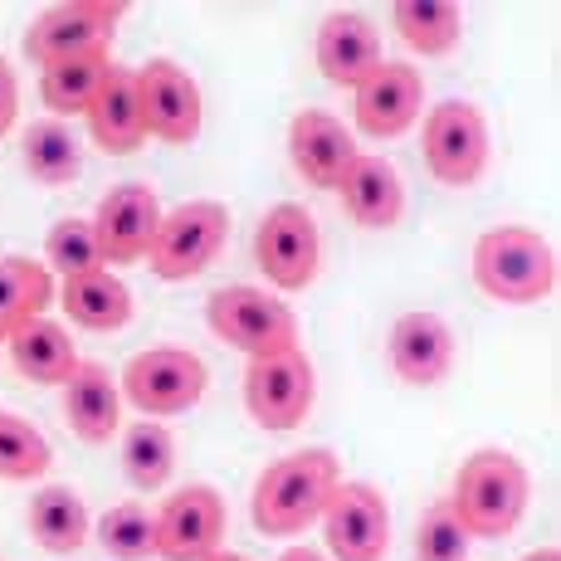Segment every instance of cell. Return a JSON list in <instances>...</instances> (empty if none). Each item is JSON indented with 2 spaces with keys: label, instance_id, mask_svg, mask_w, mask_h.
<instances>
[{
  "label": "cell",
  "instance_id": "6da1fadb",
  "mask_svg": "<svg viewBox=\"0 0 561 561\" xmlns=\"http://www.w3.org/2000/svg\"><path fill=\"white\" fill-rule=\"evenodd\" d=\"M342 483V463L328 449H298L274 459L254 483L250 517L264 537H298L312 523H322L332 489Z\"/></svg>",
  "mask_w": 561,
  "mask_h": 561
},
{
  "label": "cell",
  "instance_id": "7a4b0ae2",
  "mask_svg": "<svg viewBox=\"0 0 561 561\" xmlns=\"http://www.w3.org/2000/svg\"><path fill=\"white\" fill-rule=\"evenodd\" d=\"M527 499H533V473H527L523 459L508 455V449H473L455 473L449 508H455L469 537L503 542L523 523Z\"/></svg>",
  "mask_w": 561,
  "mask_h": 561
},
{
  "label": "cell",
  "instance_id": "3957f363",
  "mask_svg": "<svg viewBox=\"0 0 561 561\" xmlns=\"http://www.w3.org/2000/svg\"><path fill=\"white\" fill-rule=\"evenodd\" d=\"M473 284L493 304H547L557 288V250L527 225H493L473 240Z\"/></svg>",
  "mask_w": 561,
  "mask_h": 561
},
{
  "label": "cell",
  "instance_id": "277c9868",
  "mask_svg": "<svg viewBox=\"0 0 561 561\" xmlns=\"http://www.w3.org/2000/svg\"><path fill=\"white\" fill-rule=\"evenodd\" d=\"M205 322L225 347L244 352V357H278V352L298 347V312L284 298L264 294L254 284H230L215 288L205 298Z\"/></svg>",
  "mask_w": 561,
  "mask_h": 561
},
{
  "label": "cell",
  "instance_id": "5b68a950",
  "mask_svg": "<svg viewBox=\"0 0 561 561\" xmlns=\"http://www.w3.org/2000/svg\"><path fill=\"white\" fill-rule=\"evenodd\" d=\"M230 240V205L225 201H181L176 210H161L157 240L147 250V268L161 284H186L201 278L220 259Z\"/></svg>",
  "mask_w": 561,
  "mask_h": 561
},
{
  "label": "cell",
  "instance_id": "8992f818",
  "mask_svg": "<svg viewBox=\"0 0 561 561\" xmlns=\"http://www.w3.org/2000/svg\"><path fill=\"white\" fill-rule=\"evenodd\" d=\"M420 152L439 186H473L489 171V117L469 99H445L425 113L420 127Z\"/></svg>",
  "mask_w": 561,
  "mask_h": 561
},
{
  "label": "cell",
  "instance_id": "52a82bcc",
  "mask_svg": "<svg viewBox=\"0 0 561 561\" xmlns=\"http://www.w3.org/2000/svg\"><path fill=\"white\" fill-rule=\"evenodd\" d=\"M123 15V0H64V5H49L25 30V59L39 64V69H54V64L107 54Z\"/></svg>",
  "mask_w": 561,
  "mask_h": 561
},
{
  "label": "cell",
  "instance_id": "ba28073f",
  "mask_svg": "<svg viewBox=\"0 0 561 561\" xmlns=\"http://www.w3.org/2000/svg\"><path fill=\"white\" fill-rule=\"evenodd\" d=\"M254 264L278 294H304L322 264V234L312 210H304L298 201L268 205L254 230Z\"/></svg>",
  "mask_w": 561,
  "mask_h": 561
},
{
  "label": "cell",
  "instance_id": "9c48e42d",
  "mask_svg": "<svg viewBox=\"0 0 561 561\" xmlns=\"http://www.w3.org/2000/svg\"><path fill=\"white\" fill-rule=\"evenodd\" d=\"M318 401V376L304 347L278 352V357H254L244 366V410L259 430L268 435H288L312 415Z\"/></svg>",
  "mask_w": 561,
  "mask_h": 561
},
{
  "label": "cell",
  "instance_id": "30bf717a",
  "mask_svg": "<svg viewBox=\"0 0 561 561\" xmlns=\"http://www.w3.org/2000/svg\"><path fill=\"white\" fill-rule=\"evenodd\" d=\"M205 386H210V371L186 347H147L117 376L123 401L137 405L142 415H181V410L201 405Z\"/></svg>",
  "mask_w": 561,
  "mask_h": 561
},
{
  "label": "cell",
  "instance_id": "8fae6325",
  "mask_svg": "<svg viewBox=\"0 0 561 561\" xmlns=\"http://www.w3.org/2000/svg\"><path fill=\"white\" fill-rule=\"evenodd\" d=\"M322 537L332 561H386L391 552V503L376 483L342 479L322 508Z\"/></svg>",
  "mask_w": 561,
  "mask_h": 561
},
{
  "label": "cell",
  "instance_id": "7c38bea8",
  "mask_svg": "<svg viewBox=\"0 0 561 561\" xmlns=\"http://www.w3.org/2000/svg\"><path fill=\"white\" fill-rule=\"evenodd\" d=\"M137 79V103H142V123L147 137L171 147H191L201 137L205 123V103H201V83L181 69L176 59H147Z\"/></svg>",
  "mask_w": 561,
  "mask_h": 561
},
{
  "label": "cell",
  "instance_id": "4fadbf2b",
  "mask_svg": "<svg viewBox=\"0 0 561 561\" xmlns=\"http://www.w3.org/2000/svg\"><path fill=\"white\" fill-rule=\"evenodd\" d=\"M225 499L210 483H186L157 508V557L161 561H205L225 542Z\"/></svg>",
  "mask_w": 561,
  "mask_h": 561
},
{
  "label": "cell",
  "instance_id": "5bb4252c",
  "mask_svg": "<svg viewBox=\"0 0 561 561\" xmlns=\"http://www.w3.org/2000/svg\"><path fill=\"white\" fill-rule=\"evenodd\" d=\"M93 234H99L103 264H142L157 240L161 225V201L147 181H123L99 201L93 210Z\"/></svg>",
  "mask_w": 561,
  "mask_h": 561
},
{
  "label": "cell",
  "instance_id": "9a60e30c",
  "mask_svg": "<svg viewBox=\"0 0 561 561\" xmlns=\"http://www.w3.org/2000/svg\"><path fill=\"white\" fill-rule=\"evenodd\" d=\"M357 157H362V147L342 117L322 113V107L294 113V123H288V161H294V171L308 181V186L337 191Z\"/></svg>",
  "mask_w": 561,
  "mask_h": 561
},
{
  "label": "cell",
  "instance_id": "2e32d148",
  "mask_svg": "<svg viewBox=\"0 0 561 561\" xmlns=\"http://www.w3.org/2000/svg\"><path fill=\"white\" fill-rule=\"evenodd\" d=\"M352 93H357V103H352L357 127L366 137H381V142L410 133L420 123V107H425V79H420V69L415 64H396V59H386Z\"/></svg>",
  "mask_w": 561,
  "mask_h": 561
},
{
  "label": "cell",
  "instance_id": "e0dca14e",
  "mask_svg": "<svg viewBox=\"0 0 561 561\" xmlns=\"http://www.w3.org/2000/svg\"><path fill=\"white\" fill-rule=\"evenodd\" d=\"M312 59H318V69L328 83H337V89H362V83L386 64L381 30H376L362 10H332V15L318 25Z\"/></svg>",
  "mask_w": 561,
  "mask_h": 561
},
{
  "label": "cell",
  "instance_id": "ac0fdd59",
  "mask_svg": "<svg viewBox=\"0 0 561 561\" xmlns=\"http://www.w3.org/2000/svg\"><path fill=\"white\" fill-rule=\"evenodd\" d=\"M386 362L405 386H439L455 366V328L439 312H401L386 332Z\"/></svg>",
  "mask_w": 561,
  "mask_h": 561
},
{
  "label": "cell",
  "instance_id": "d6986e66",
  "mask_svg": "<svg viewBox=\"0 0 561 561\" xmlns=\"http://www.w3.org/2000/svg\"><path fill=\"white\" fill-rule=\"evenodd\" d=\"M64 420L83 445H107L123 425V391L103 362H79L64 381Z\"/></svg>",
  "mask_w": 561,
  "mask_h": 561
},
{
  "label": "cell",
  "instance_id": "ffe728a7",
  "mask_svg": "<svg viewBox=\"0 0 561 561\" xmlns=\"http://www.w3.org/2000/svg\"><path fill=\"white\" fill-rule=\"evenodd\" d=\"M89 137L99 142V152L107 157H133L137 147L147 142V123H142V103H137V79L133 69H123V64H113L99 89V99H93L89 113Z\"/></svg>",
  "mask_w": 561,
  "mask_h": 561
},
{
  "label": "cell",
  "instance_id": "44dd1931",
  "mask_svg": "<svg viewBox=\"0 0 561 561\" xmlns=\"http://www.w3.org/2000/svg\"><path fill=\"white\" fill-rule=\"evenodd\" d=\"M337 196H342V210H347L362 230H391V225H401V215H405L401 171H396L386 157L362 152L352 161L347 176H342Z\"/></svg>",
  "mask_w": 561,
  "mask_h": 561
},
{
  "label": "cell",
  "instance_id": "7402d4cb",
  "mask_svg": "<svg viewBox=\"0 0 561 561\" xmlns=\"http://www.w3.org/2000/svg\"><path fill=\"white\" fill-rule=\"evenodd\" d=\"M54 304L69 312V322L83 332H117L133 322V288L117 274H107V268L64 278V284L54 288Z\"/></svg>",
  "mask_w": 561,
  "mask_h": 561
},
{
  "label": "cell",
  "instance_id": "603a6c76",
  "mask_svg": "<svg viewBox=\"0 0 561 561\" xmlns=\"http://www.w3.org/2000/svg\"><path fill=\"white\" fill-rule=\"evenodd\" d=\"M5 342H10L15 371L35 386H64L73 376V366L83 362L79 347H73V337H69V328H59V322H49V318L25 322V328L10 332Z\"/></svg>",
  "mask_w": 561,
  "mask_h": 561
},
{
  "label": "cell",
  "instance_id": "cb8c5ba5",
  "mask_svg": "<svg viewBox=\"0 0 561 561\" xmlns=\"http://www.w3.org/2000/svg\"><path fill=\"white\" fill-rule=\"evenodd\" d=\"M25 523H30V537H35V542L45 547V552H54V557L79 552V547L89 542V533H93L89 508H83L79 489H69V483H45V489L30 499Z\"/></svg>",
  "mask_w": 561,
  "mask_h": 561
},
{
  "label": "cell",
  "instance_id": "d4e9b609",
  "mask_svg": "<svg viewBox=\"0 0 561 561\" xmlns=\"http://www.w3.org/2000/svg\"><path fill=\"white\" fill-rule=\"evenodd\" d=\"M49 304H54V274L39 259H25V254L0 259V342L10 332H20L25 322L45 318Z\"/></svg>",
  "mask_w": 561,
  "mask_h": 561
},
{
  "label": "cell",
  "instance_id": "484cf974",
  "mask_svg": "<svg viewBox=\"0 0 561 561\" xmlns=\"http://www.w3.org/2000/svg\"><path fill=\"white\" fill-rule=\"evenodd\" d=\"M391 25L420 59H445L463 39V10L449 0H396Z\"/></svg>",
  "mask_w": 561,
  "mask_h": 561
},
{
  "label": "cell",
  "instance_id": "4316f807",
  "mask_svg": "<svg viewBox=\"0 0 561 561\" xmlns=\"http://www.w3.org/2000/svg\"><path fill=\"white\" fill-rule=\"evenodd\" d=\"M20 161H25V171L39 181V186H69V181H79V171H83V142L73 137L69 123L45 117V123L25 127Z\"/></svg>",
  "mask_w": 561,
  "mask_h": 561
},
{
  "label": "cell",
  "instance_id": "83f0119b",
  "mask_svg": "<svg viewBox=\"0 0 561 561\" xmlns=\"http://www.w3.org/2000/svg\"><path fill=\"white\" fill-rule=\"evenodd\" d=\"M107 69H113V54H89V59H69L54 64V69H39V103L49 107L54 117H83L99 99Z\"/></svg>",
  "mask_w": 561,
  "mask_h": 561
},
{
  "label": "cell",
  "instance_id": "f1b7e54d",
  "mask_svg": "<svg viewBox=\"0 0 561 561\" xmlns=\"http://www.w3.org/2000/svg\"><path fill=\"white\" fill-rule=\"evenodd\" d=\"M171 469H176V439L161 420H137L123 435V473L137 493L167 489Z\"/></svg>",
  "mask_w": 561,
  "mask_h": 561
},
{
  "label": "cell",
  "instance_id": "f546056e",
  "mask_svg": "<svg viewBox=\"0 0 561 561\" xmlns=\"http://www.w3.org/2000/svg\"><path fill=\"white\" fill-rule=\"evenodd\" d=\"M93 537H99V547L113 561H147V557H157V513L137 499L113 503L99 517Z\"/></svg>",
  "mask_w": 561,
  "mask_h": 561
},
{
  "label": "cell",
  "instance_id": "4dcf8cb0",
  "mask_svg": "<svg viewBox=\"0 0 561 561\" xmlns=\"http://www.w3.org/2000/svg\"><path fill=\"white\" fill-rule=\"evenodd\" d=\"M49 463H54V449L39 435V425H30L15 410H0V479L5 483L45 479Z\"/></svg>",
  "mask_w": 561,
  "mask_h": 561
},
{
  "label": "cell",
  "instance_id": "1f68e13d",
  "mask_svg": "<svg viewBox=\"0 0 561 561\" xmlns=\"http://www.w3.org/2000/svg\"><path fill=\"white\" fill-rule=\"evenodd\" d=\"M45 259L59 278H79V274H99L103 264V250H99V234H93V225L83 220V215H69V220H59L54 230L45 234Z\"/></svg>",
  "mask_w": 561,
  "mask_h": 561
},
{
  "label": "cell",
  "instance_id": "d6a6232c",
  "mask_svg": "<svg viewBox=\"0 0 561 561\" xmlns=\"http://www.w3.org/2000/svg\"><path fill=\"white\" fill-rule=\"evenodd\" d=\"M469 542L463 523L449 508V499L430 503L415 523V561H469Z\"/></svg>",
  "mask_w": 561,
  "mask_h": 561
},
{
  "label": "cell",
  "instance_id": "836d02e7",
  "mask_svg": "<svg viewBox=\"0 0 561 561\" xmlns=\"http://www.w3.org/2000/svg\"><path fill=\"white\" fill-rule=\"evenodd\" d=\"M15 117H20V79L10 69V59L0 54V137L15 127Z\"/></svg>",
  "mask_w": 561,
  "mask_h": 561
},
{
  "label": "cell",
  "instance_id": "e575fe53",
  "mask_svg": "<svg viewBox=\"0 0 561 561\" xmlns=\"http://www.w3.org/2000/svg\"><path fill=\"white\" fill-rule=\"evenodd\" d=\"M278 561H328V557H322V552H312V547H288V552L278 557Z\"/></svg>",
  "mask_w": 561,
  "mask_h": 561
},
{
  "label": "cell",
  "instance_id": "d590c367",
  "mask_svg": "<svg viewBox=\"0 0 561 561\" xmlns=\"http://www.w3.org/2000/svg\"><path fill=\"white\" fill-rule=\"evenodd\" d=\"M523 561H561V552L557 547H537V552H527Z\"/></svg>",
  "mask_w": 561,
  "mask_h": 561
},
{
  "label": "cell",
  "instance_id": "8d00e7d4",
  "mask_svg": "<svg viewBox=\"0 0 561 561\" xmlns=\"http://www.w3.org/2000/svg\"><path fill=\"white\" fill-rule=\"evenodd\" d=\"M205 561H250V557H244V552H225V547H220V552H210Z\"/></svg>",
  "mask_w": 561,
  "mask_h": 561
}]
</instances>
